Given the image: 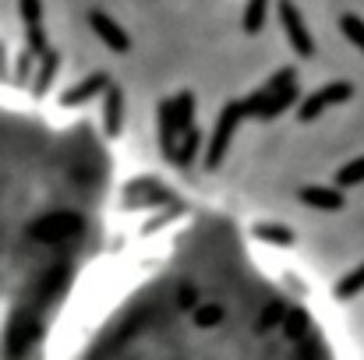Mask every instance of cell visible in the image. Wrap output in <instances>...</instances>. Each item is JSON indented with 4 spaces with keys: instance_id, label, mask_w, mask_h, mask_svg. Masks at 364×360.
I'll list each match as a JSON object with an SVG mask.
<instances>
[{
    "instance_id": "1",
    "label": "cell",
    "mask_w": 364,
    "mask_h": 360,
    "mask_svg": "<svg viewBox=\"0 0 364 360\" xmlns=\"http://www.w3.org/2000/svg\"><path fill=\"white\" fill-rule=\"evenodd\" d=\"M0 258H4V230H0ZM39 276L21 286H4V272H0V360H25L32 347L43 339L46 307L36 297Z\"/></svg>"
},
{
    "instance_id": "2",
    "label": "cell",
    "mask_w": 364,
    "mask_h": 360,
    "mask_svg": "<svg viewBox=\"0 0 364 360\" xmlns=\"http://www.w3.org/2000/svg\"><path fill=\"white\" fill-rule=\"evenodd\" d=\"M258 110H262V92H255L251 99H234V103L223 107V114L216 120V131H213V141H209V152H205V170H220L237 124L244 117H258Z\"/></svg>"
},
{
    "instance_id": "3",
    "label": "cell",
    "mask_w": 364,
    "mask_h": 360,
    "mask_svg": "<svg viewBox=\"0 0 364 360\" xmlns=\"http://www.w3.org/2000/svg\"><path fill=\"white\" fill-rule=\"evenodd\" d=\"M82 230V216L78 212H68V209H57V212H46L39 219L28 223V237L43 247H57L64 240H71Z\"/></svg>"
},
{
    "instance_id": "4",
    "label": "cell",
    "mask_w": 364,
    "mask_h": 360,
    "mask_svg": "<svg viewBox=\"0 0 364 360\" xmlns=\"http://www.w3.org/2000/svg\"><path fill=\"white\" fill-rule=\"evenodd\" d=\"M350 96H354V85H350V82H333V85H322L318 92H311V96L301 103L297 117H301V120H315L322 110H329V107H336V103H347Z\"/></svg>"
},
{
    "instance_id": "5",
    "label": "cell",
    "mask_w": 364,
    "mask_h": 360,
    "mask_svg": "<svg viewBox=\"0 0 364 360\" xmlns=\"http://www.w3.org/2000/svg\"><path fill=\"white\" fill-rule=\"evenodd\" d=\"M279 18H283V28H287L290 46H294L301 57H311V53H315V43H311V32L304 28V18H301V11L294 7V0H279Z\"/></svg>"
},
{
    "instance_id": "6",
    "label": "cell",
    "mask_w": 364,
    "mask_h": 360,
    "mask_svg": "<svg viewBox=\"0 0 364 360\" xmlns=\"http://www.w3.org/2000/svg\"><path fill=\"white\" fill-rule=\"evenodd\" d=\"M89 25H92V32L114 50V53H127L131 50V39H127V32H124L121 25L107 14V11H92L89 14Z\"/></svg>"
},
{
    "instance_id": "7",
    "label": "cell",
    "mask_w": 364,
    "mask_h": 360,
    "mask_svg": "<svg viewBox=\"0 0 364 360\" xmlns=\"http://www.w3.org/2000/svg\"><path fill=\"white\" fill-rule=\"evenodd\" d=\"M107 85H110V78H107L103 71H96V75H89L85 82L71 85V89H68L64 96H60V103H64V107H82L85 99H92V96L107 92Z\"/></svg>"
},
{
    "instance_id": "8",
    "label": "cell",
    "mask_w": 364,
    "mask_h": 360,
    "mask_svg": "<svg viewBox=\"0 0 364 360\" xmlns=\"http://www.w3.org/2000/svg\"><path fill=\"white\" fill-rule=\"evenodd\" d=\"M297 198H301L304 205H311V209H322V212H336V209H343V195H340L336 187L308 184V187H301V191H297Z\"/></svg>"
},
{
    "instance_id": "9",
    "label": "cell",
    "mask_w": 364,
    "mask_h": 360,
    "mask_svg": "<svg viewBox=\"0 0 364 360\" xmlns=\"http://www.w3.org/2000/svg\"><path fill=\"white\" fill-rule=\"evenodd\" d=\"M124 124V92L117 85H107V96H103V127L107 134H121Z\"/></svg>"
},
{
    "instance_id": "10",
    "label": "cell",
    "mask_w": 364,
    "mask_h": 360,
    "mask_svg": "<svg viewBox=\"0 0 364 360\" xmlns=\"http://www.w3.org/2000/svg\"><path fill=\"white\" fill-rule=\"evenodd\" d=\"M177 138H181V127H177V117H173V99H166V103H159V145L170 159H173Z\"/></svg>"
},
{
    "instance_id": "11",
    "label": "cell",
    "mask_w": 364,
    "mask_h": 360,
    "mask_svg": "<svg viewBox=\"0 0 364 360\" xmlns=\"http://www.w3.org/2000/svg\"><path fill=\"white\" fill-rule=\"evenodd\" d=\"M198 145H202V131L191 124L188 131H181V138H177V148H173V163L181 166V170H188L191 163H195V156H198Z\"/></svg>"
},
{
    "instance_id": "12",
    "label": "cell",
    "mask_w": 364,
    "mask_h": 360,
    "mask_svg": "<svg viewBox=\"0 0 364 360\" xmlns=\"http://www.w3.org/2000/svg\"><path fill=\"white\" fill-rule=\"evenodd\" d=\"M294 99H297V89H294V85H290V89H283V92H262V110H258V117L262 120L279 117Z\"/></svg>"
},
{
    "instance_id": "13",
    "label": "cell",
    "mask_w": 364,
    "mask_h": 360,
    "mask_svg": "<svg viewBox=\"0 0 364 360\" xmlns=\"http://www.w3.org/2000/svg\"><path fill=\"white\" fill-rule=\"evenodd\" d=\"M304 332H308V311H304V307L283 311V336L297 343V339H304Z\"/></svg>"
},
{
    "instance_id": "14",
    "label": "cell",
    "mask_w": 364,
    "mask_h": 360,
    "mask_svg": "<svg viewBox=\"0 0 364 360\" xmlns=\"http://www.w3.org/2000/svg\"><path fill=\"white\" fill-rule=\"evenodd\" d=\"M361 290H364V265H358L354 272H347V276L336 283V297H340V300H354Z\"/></svg>"
},
{
    "instance_id": "15",
    "label": "cell",
    "mask_w": 364,
    "mask_h": 360,
    "mask_svg": "<svg viewBox=\"0 0 364 360\" xmlns=\"http://www.w3.org/2000/svg\"><path fill=\"white\" fill-rule=\"evenodd\" d=\"M57 64H60V57L50 50V53L43 57V67H39L36 82H32V92H36V96H43V92L50 89V82H53V75H57Z\"/></svg>"
},
{
    "instance_id": "16",
    "label": "cell",
    "mask_w": 364,
    "mask_h": 360,
    "mask_svg": "<svg viewBox=\"0 0 364 360\" xmlns=\"http://www.w3.org/2000/svg\"><path fill=\"white\" fill-rule=\"evenodd\" d=\"M173 117H177V127H181V131H188V127L195 124V96H191V92H181V96L173 99Z\"/></svg>"
},
{
    "instance_id": "17",
    "label": "cell",
    "mask_w": 364,
    "mask_h": 360,
    "mask_svg": "<svg viewBox=\"0 0 364 360\" xmlns=\"http://www.w3.org/2000/svg\"><path fill=\"white\" fill-rule=\"evenodd\" d=\"M255 237L258 240H269V244H294V234L287 230V227H272V223H258L255 227Z\"/></svg>"
},
{
    "instance_id": "18",
    "label": "cell",
    "mask_w": 364,
    "mask_h": 360,
    "mask_svg": "<svg viewBox=\"0 0 364 360\" xmlns=\"http://www.w3.org/2000/svg\"><path fill=\"white\" fill-rule=\"evenodd\" d=\"M340 28H343V36L364 53V21L361 18H358V14H343V18H340Z\"/></svg>"
},
{
    "instance_id": "19",
    "label": "cell",
    "mask_w": 364,
    "mask_h": 360,
    "mask_svg": "<svg viewBox=\"0 0 364 360\" xmlns=\"http://www.w3.org/2000/svg\"><path fill=\"white\" fill-rule=\"evenodd\" d=\"M265 4L269 0H247L244 7V32H258L262 21H265Z\"/></svg>"
},
{
    "instance_id": "20",
    "label": "cell",
    "mask_w": 364,
    "mask_h": 360,
    "mask_svg": "<svg viewBox=\"0 0 364 360\" xmlns=\"http://www.w3.org/2000/svg\"><path fill=\"white\" fill-rule=\"evenodd\" d=\"M361 180H364V156L354 159V163H347V166L336 173V187H354V184H361Z\"/></svg>"
},
{
    "instance_id": "21",
    "label": "cell",
    "mask_w": 364,
    "mask_h": 360,
    "mask_svg": "<svg viewBox=\"0 0 364 360\" xmlns=\"http://www.w3.org/2000/svg\"><path fill=\"white\" fill-rule=\"evenodd\" d=\"M220 322H223V307H220V304H205V307L195 311V325H198V329H213V325H220Z\"/></svg>"
},
{
    "instance_id": "22",
    "label": "cell",
    "mask_w": 364,
    "mask_h": 360,
    "mask_svg": "<svg viewBox=\"0 0 364 360\" xmlns=\"http://www.w3.org/2000/svg\"><path fill=\"white\" fill-rule=\"evenodd\" d=\"M283 311H287V307H283L279 300H276V304H269V307L262 311V318L255 322V329H258V332H265V329H272L276 322H283Z\"/></svg>"
},
{
    "instance_id": "23",
    "label": "cell",
    "mask_w": 364,
    "mask_h": 360,
    "mask_svg": "<svg viewBox=\"0 0 364 360\" xmlns=\"http://www.w3.org/2000/svg\"><path fill=\"white\" fill-rule=\"evenodd\" d=\"M290 85H294V67H283V71H276V75L265 82L262 92H283V89H290Z\"/></svg>"
},
{
    "instance_id": "24",
    "label": "cell",
    "mask_w": 364,
    "mask_h": 360,
    "mask_svg": "<svg viewBox=\"0 0 364 360\" xmlns=\"http://www.w3.org/2000/svg\"><path fill=\"white\" fill-rule=\"evenodd\" d=\"M177 304H181V307H195V304H198V290H195V286H181Z\"/></svg>"
},
{
    "instance_id": "25",
    "label": "cell",
    "mask_w": 364,
    "mask_h": 360,
    "mask_svg": "<svg viewBox=\"0 0 364 360\" xmlns=\"http://www.w3.org/2000/svg\"><path fill=\"white\" fill-rule=\"evenodd\" d=\"M25 75H28V57L18 60V78H25Z\"/></svg>"
}]
</instances>
